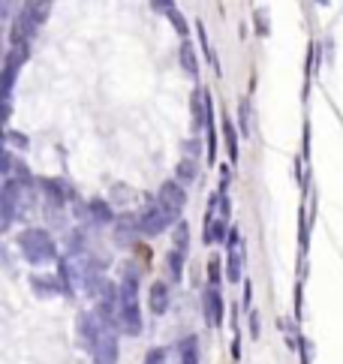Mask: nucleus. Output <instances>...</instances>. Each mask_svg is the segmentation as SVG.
<instances>
[{"label":"nucleus","instance_id":"nucleus-1","mask_svg":"<svg viewBox=\"0 0 343 364\" xmlns=\"http://www.w3.org/2000/svg\"><path fill=\"white\" fill-rule=\"evenodd\" d=\"M48 0H24L19 15H15L12 28H10V43L12 46H30V37L43 28V21L48 19Z\"/></svg>","mask_w":343,"mask_h":364},{"label":"nucleus","instance_id":"nucleus-2","mask_svg":"<svg viewBox=\"0 0 343 364\" xmlns=\"http://www.w3.org/2000/svg\"><path fill=\"white\" fill-rule=\"evenodd\" d=\"M19 247L30 265H48L57 259V244L46 229H24L19 238Z\"/></svg>","mask_w":343,"mask_h":364},{"label":"nucleus","instance_id":"nucleus-3","mask_svg":"<svg viewBox=\"0 0 343 364\" xmlns=\"http://www.w3.org/2000/svg\"><path fill=\"white\" fill-rule=\"evenodd\" d=\"M118 325H121L124 334H130V337L141 334V310H139L136 280L121 283V292H118Z\"/></svg>","mask_w":343,"mask_h":364},{"label":"nucleus","instance_id":"nucleus-4","mask_svg":"<svg viewBox=\"0 0 343 364\" xmlns=\"http://www.w3.org/2000/svg\"><path fill=\"white\" fill-rule=\"evenodd\" d=\"M139 217H141V235H148V238L160 235V232H166L175 220H178L169 208H163L160 202H157V205H150V208H145V211L139 214Z\"/></svg>","mask_w":343,"mask_h":364},{"label":"nucleus","instance_id":"nucleus-5","mask_svg":"<svg viewBox=\"0 0 343 364\" xmlns=\"http://www.w3.org/2000/svg\"><path fill=\"white\" fill-rule=\"evenodd\" d=\"M226 244H229V280L232 283H241V271H244V238H241L238 229H229V238H226Z\"/></svg>","mask_w":343,"mask_h":364},{"label":"nucleus","instance_id":"nucleus-6","mask_svg":"<svg viewBox=\"0 0 343 364\" xmlns=\"http://www.w3.org/2000/svg\"><path fill=\"white\" fill-rule=\"evenodd\" d=\"M157 202L163 205V208H169L175 217H181L184 205H187V193H184V184L181 181H166L160 187V196H157Z\"/></svg>","mask_w":343,"mask_h":364},{"label":"nucleus","instance_id":"nucleus-7","mask_svg":"<svg viewBox=\"0 0 343 364\" xmlns=\"http://www.w3.org/2000/svg\"><path fill=\"white\" fill-rule=\"evenodd\" d=\"M90 346H94L97 364H115L118 361V341H115V334L108 328L99 331L94 341H90Z\"/></svg>","mask_w":343,"mask_h":364},{"label":"nucleus","instance_id":"nucleus-8","mask_svg":"<svg viewBox=\"0 0 343 364\" xmlns=\"http://www.w3.org/2000/svg\"><path fill=\"white\" fill-rule=\"evenodd\" d=\"M202 307H205V322L211 328H220L223 325V298H220V286H208L205 295H202Z\"/></svg>","mask_w":343,"mask_h":364},{"label":"nucleus","instance_id":"nucleus-9","mask_svg":"<svg viewBox=\"0 0 343 364\" xmlns=\"http://www.w3.org/2000/svg\"><path fill=\"white\" fill-rule=\"evenodd\" d=\"M115 235H118V241H124V244L136 241L141 235V217H136V214H121V217L115 220Z\"/></svg>","mask_w":343,"mask_h":364},{"label":"nucleus","instance_id":"nucleus-10","mask_svg":"<svg viewBox=\"0 0 343 364\" xmlns=\"http://www.w3.org/2000/svg\"><path fill=\"white\" fill-rule=\"evenodd\" d=\"M169 301H172L169 286H166V283H154V286H150V292H148V304H150V310H154L157 316H163V313L169 310Z\"/></svg>","mask_w":343,"mask_h":364},{"label":"nucleus","instance_id":"nucleus-11","mask_svg":"<svg viewBox=\"0 0 343 364\" xmlns=\"http://www.w3.org/2000/svg\"><path fill=\"white\" fill-rule=\"evenodd\" d=\"M178 61H181V66H184V72H187V76H196V72H199V57H196V48H193L190 39H184V43H181Z\"/></svg>","mask_w":343,"mask_h":364},{"label":"nucleus","instance_id":"nucleus-12","mask_svg":"<svg viewBox=\"0 0 343 364\" xmlns=\"http://www.w3.org/2000/svg\"><path fill=\"white\" fill-rule=\"evenodd\" d=\"M178 181H181V184H196V181H199L196 156H184V160L178 163Z\"/></svg>","mask_w":343,"mask_h":364},{"label":"nucleus","instance_id":"nucleus-13","mask_svg":"<svg viewBox=\"0 0 343 364\" xmlns=\"http://www.w3.org/2000/svg\"><path fill=\"white\" fill-rule=\"evenodd\" d=\"M223 139H226V154H229V163H238V132L232 121H223Z\"/></svg>","mask_w":343,"mask_h":364},{"label":"nucleus","instance_id":"nucleus-14","mask_svg":"<svg viewBox=\"0 0 343 364\" xmlns=\"http://www.w3.org/2000/svg\"><path fill=\"white\" fill-rule=\"evenodd\" d=\"M184 250H178V247H172L169 250V256H166V268H169V277L175 280V283H178L181 280V274H184Z\"/></svg>","mask_w":343,"mask_h":364},{"label":"nucleus","instance_id":"nucleus-15","mask_svg":"<svg viewBox=\"0 0 343 364\" xmlns=\"http://www.w3.org/2000/svg\"><path fill=\"white\" fill-rule=\"evenodd\" d=\"M178 350H181V364H199V341H196V334L184 337V341L178 343Z\"/></svg>","mask_w":343,"mask_h":364},{"label":"nucleus","instance_id":"nucleus-16","mask_svg":"<svg viewBox=\"0 0 343 364\" xmlns=\"http://www.w3.org/2000/svg\"><path fill=\"white\" fill-rule=\"evenodd\" d=\"M43 187H46V196L52 199L55 205H63L66 199H72V193H70V190H66V187L61 184V181H43Z\"/></svg>","mask_w":343,"mask_h":364},{"label":"nucleus","instance_id":"nucleus-17","mask_svg":"<svg viewBox=\"0 0 343 364\" xmlns=\"http://www.w3.org/2000/svg\"><path fill=\"white\" fill-rule=\"evenodd\" d=\"M33 286H37L39 295H61V292H66V289H61L63 283H61V280H55V277H33Z\"/></svg>","mask_w":343,"mask_h":364},{"label":"nucleus","instance_id":"nucleus-18","mask_svg":"<svg viewBox=\"0 0 343 364\" xmlns=\"http://www.w3.org/2000/svg\"><path fill=\"white\" fill-rule=\"evenodd\" d=\"M90 217H94L97 223H112L115 220L112 205L103 202V199H94V202H90Z\"/></svg>","mask_w":343,"mask_h":364},{"label":"nucleus","instance_id":"nucleus-19","mask_svg":"<svg viewBox=\"0 0 343 364\" xmlns=\"http://www.w3.org/2000/svg\"><path fill=\"white\" fill-rule=\"evenodd\" d=\"M238 114H241V136H250L253 132V105H250V99H241Z\"/></svg>","mask_w":343,"mask_h":364},{"label":"nucleus","instance_id":"nucleus-20","mask_svg":"<svg viewBox=\"0 0 343 364\" xmlns=\"http://www.w3.org/2000/svg\"><path fill=\"white\" fill-rule=\"evenodd\" d=\"M166 19H169V21H172V28H175V30H178V33H181V37H184V39H187V33H190V28H187V19H184V15L178 12V6H175V10H172L169 15H166Z\"/></svg>","mask_w":343,"mask_h":364},{"label":"nucleus","instance_id":"nucleus-21","mask_svg":"<svg viewBox=\"0 0 343 364\" xmlns=\"http://www.w3.org/2000/svg\"><path fill=\"white\" fill-rule=\"evenodd\" d=\"M187 238H190L187 223H178V226H175V247H178V250H184V253H187Z\"/></svg>","mask_w":343,"mask_h":364},{"label":"nucleus","instance_id":"nucleus-22","mask_svg":"<svg viewBox=\"0 0 343 364\" xmlns=\"http://www.w3.org/2000/svg\"><path fill=\"white\" fill-rule=\"evenodd\" d=\"M6 142H10L12 148H21V151H28V136H19V132L6 130Z\"/></svg>","mask_w":343,"mask_h":364},{"label":"nucleus","instance_id":"nucleus-23","mask_svg":"<svg viewBox=\"0 0 343 364\" xmlns=\"http://www.w3.org/2000/svg\"><path fill=\"white\" fill-rule=\"evenodd\" d=\"M256 33H259V37L268 33V12H265V10H256Z\"/></svg>","mask_w":343,"mask_h":364},{"label":"nucleus","instance_id":"nucleus-24","mask_svg":"<svg viewBox=\"0 0 343 364\" xmlns=\"http://www.w3.org/2000/svg\"><path fill=\"white\" fill-rule=\"evenodd\" d=\"M148 3H150V10H157L163 15H169L175 10V0H148Z\"/></svg>","mask_w":343,"mask_h":364},{"label":"nucleus","instance_id":"nucleus-25","mask_svg":"<svg viewBox=\"0 0 343 364\" xmlns=\"http://www.w3.org/2000/svg\"><path fill=\"white\" fill-rule=\"evenodd\" d=\"M311 76H316V72H320V46H311Z\"/></svg>","mask_w":343,"mask_h":364},{"label":"nucleus","instance_id":"nucleus-26","mask_svg":"<svg viewBox=\"0 0 343 364\" xmlns=\"http://www.w3.org/2000/svg\"><path fill=\"white\" fill-rule=\"evenodd\" d=\"M184 154L199 156V154H202V142H199V139H193V142H184Z\"/></svg>","mask_w":343,"mask_h":364},{"label":"nucleus","instance_id":"nucleus-27","mask_svg":"<svg viewBox=\"0 0 343 364\" xmlns=\"http://www.w3.org/2000/svg\"><path fill=\"white\" fill-rule=\"evenodd\" d=\"M166 355H169L166 350H150V352H148V358H145V364H163V361H166Z\"/></svg>","mask_w":343,"mask_h":364},{"label":"nucleus","instance_id":"nucleus-28","mask_svg":"<svg viewBox=\"0 0 343 364\" xmlns=\"http://www.w3.org/2000/svg\"><path fill=\"white\" fill-rule=\"evenodd\" d=\"M208 277H211L214 286H220V265H217V259H211V265H208Z\"/></svg>","mask_w":343,"mask_h":364},{"label":"nucleus","instance_id":"nucleus-29","mask_svg":"<svg viewBox=\"0 0 343 364\" xmlns=\"http://www.w3.org/2000/svg\"><path fill=\"white\" fill-rule=\"evenodd\" d=\"M311 358H313L311 341H301V364H311Z\"/></svg>","mask_w":343,"mask_h":364},{"label":"nucleus","instance_id":"nucleus-30","mask_svg":"<svg viewBox=\"0 0 343 364\" xmlns=\"http://www.w3.org/2000/svg\"><path fill=\"white\" fill-rule=\"evenodd\" d=\"M250 331H253V337H259V313L250 310Z\"/></svg>","mask_w":343,"mask_h":364},{"label":"nucleus","instance_id":"nucleus-31","mask_svg":"<svg viewBox=\"0 0 343 364\" xmlns=\"http://www.w3.org/2000/svg\"><path fill=\"white\" fill-rule=\"evenodd\" d=\"M232 355H235V361H241V341L232 343Z\"/></svg>","mask_w":343,"mask_h":364},{"label":"nucleus","instance_id":"nucleus-32","mask_svg":"<svg viewBox=\"0 0 343 364\" xmlns=\"http://www.w3.org/2000/svg\"><path fill=\"white\" fill-rule=\"evenodd\" d=\"M316 3H320V6H325V3H329V0H316Z\"/></svg>","mask_w":343,"mask_h":364},{"label":"nucleus","instance_id":"nucleus-33","mask_svg":"<svg viewBox=\"0 0 343 364\" xmlns=\"http://www.w3.org/2000/svg\"><path fill=\"white\" fill-rule=\"evenodd\" d=\"M48 3H52V0H48Z\"/></svg>","mask_w":343,"mask_h":364}]
</instances>
